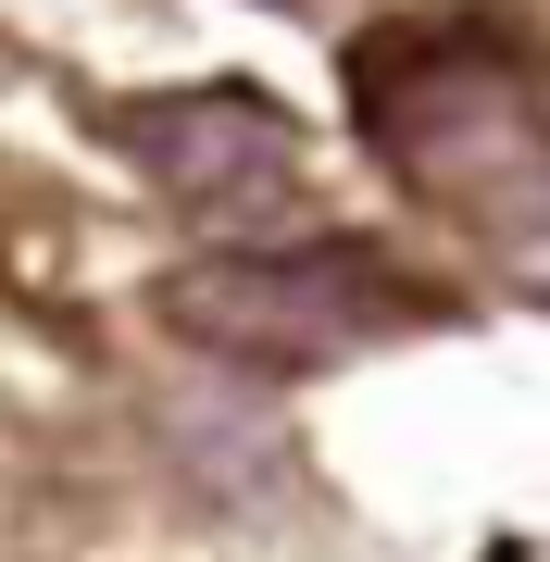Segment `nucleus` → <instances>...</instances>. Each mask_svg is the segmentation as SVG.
Segmentation results:
<instances>
[{
  "instance_id": "1",
  "label": "nucleus",
  "mask_w": 550,
  "mask_h": 562,
  "mask_svg": "<svg viewBox=\"0 0 550 562\" xmlns=\"http://www.w3.org/2000/svg\"><path fill=\"white\" fill-rule=\"evenodd\" d=\"M350 125L463 238H550V113L489 38H375L350 63Z\"/></svg>"
},
{
  "instance_id": "2",
  "label": "nucleus",
  "mask_w": 550,
  "mask_h": 562,
  "mask_svg": "<svg viewBox=\"0 0 550 562\" xmlns=\"http://www.w3.org/2000/svg\"><path fill=\"white\" fill-rule=\"evenodd\" d=\"M150 313L176 325L188 350L238 362V375H326L363 338L413 325L426 301L401 288V262L363 250V238H250V250H213V262H176L150 288Z\"/></svg>"
},
{
  "instance_id": "3",
  "label": "nucleus",
  "mask_w": 550,
  "mask_h": 562,
  "mask_svg": "<svg viewBox=\"0 0 550 562\" xmlns=\"http://www.w3.org/2000/svg\"><path fill=\"white\" fill-rule=\"evenodd\" d=\"M113 138L201 225H288L301 188H313L301 176V125H288L263 88H164V101H125Z\"/></svg>"
}]
</instances>
